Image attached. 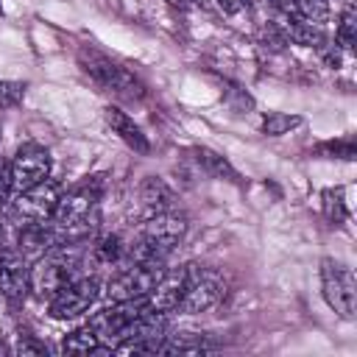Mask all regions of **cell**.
I'll return each mask as SVG.
<instances>
[{"mask_svg":"<svg viewBox=\"0 0 357 357\" xmlns=\"http://www.w3.org/2000/svg\"><path fill=\"white\" fill-rule=\"evenodd\" d=\"M223 290H226V284H223L220 273H215L209 268H192L190 265V271H187V290H184V296H181L176 310L184 312V315L206 312V310H212L223 298Z\"/></svg>","mask_w":357,"mask_h":357,"instance_id":"6","label":"cell"},{"mask_svg":"<svg viewBox=\"0 0 357 357\" xmlns=\"http://www.w3.org/2000/svg\"><path fill=\"white\" fill-rule=\"evenodd\" d=\"M61 349H64L67 354H92V351H103L106 343H103V340L98 337V332L86 324V326L70 332V335L61 340Z\"/></svg>","mask_w":357,"mask_h":357,"instance_id":"18","label":"cell"},{"mask_svg":"<svg viewBox=\"0 0 357 357\" xmlns=\"http://www.w3.org/2000/svg\"><path fill=\"white\" fill-rule=\"evenodd\" d=\"M0 134H3V131H0Z\"/></svg>","mask_w":357,"mask_h":357,"instance_id":"32","label":"cell"},{"mask_svg":"<svg viewBox=\"0 0 357 357\" xmlns=\"http://www.w3.org/2000/svg\"><path fill=\"white\" fill-rule=\"evenodd\" d=\"M78 265H81V243L78 240L56 243L31 268V284H28V290H33L36 298H53L64 284H70L73 279H78L75 276Z\"/></svg>","mask_w":357,"mask_h":357,"instance_id":"2","label":"cell"},{"mask_svg":"<svg viewBox=\"0 0 357 357\" xmlns=\"http://www.w3.org/2000/svg\"><path fill=\"white\" fill-rule=\"evenodd\" d=\"M103 117H106L109 128H112L131 151H137V153H148V151H151V142H148V137L142 134V128H139L120 106H106V109H103Z\"/></svg>","mask_w":357,"mask_h":357,"instance_id":"14","label":"cell"},{"mask_svg":"<svg viewBox=\"0 0 357 357\" xmlns=\"http://www.w3.org/2000/svg\"><path fill=\"white\" fill-rule=\"evenodd\" d=\"M321 287L326 304L340 315V318H354L357 310V282L354 273L346 262L340 259H321Z\"/></svg>","mask_w":357,"mask_h":357,"instance_id":"5","label":"cell"},{"mask_svg":"<svg viewBox=\"0 0 357 357\" xmlns=\"http://www.w3.org/2000/svg\"><path fill=\"white\" fill-rule=\"evenodd\" d=\"M148 310V298H128V301H114L112 307H106V310H100V312H95L92 318H89V326L98 332V337L103 340V343H109V349L120 340V335H123V329L139 315V312H145Z\"/></svg>","mask_w":357,"mask_h":357,"instance_id":"9","label":"cell"},{"mask_svg":"<svg viewBox=\"0 0 357 357\" xmlns=\"http://www.w3.org/2000/svg\"><path fill=\"white\" fill-rule=\"evenodd\" d=\"M324 209H326L329 220H335L337 226L343 223V218H346V204H343L340 190H337V192H335V190H326V192H324Z\"/></svg>","mask_w":357,"mask_h":357,"instance_id":"24","label":"cell"},{"mask_svg":"<svg viewBox=\"0 0 357 357\" xmlns=\"http://www.w3.org/2000/svg\"><path fill=\"white\" fill-rule=\"evenodd\" d=\"M187 271H190V265L165 271L159 276V282L153 284V290L145 296L148 298V310H156V312L176 310L178 301H181V296H184V290H187Z\"/></svg>","mask_w":357,"mask_h":357,"instance_id":"12","label":"cell"},{"mask_svg":"<svg viewBox=\"0 0 357 357\" xmlns=\"http://www.w3.org/2000/svg\"><path fill=\"white\" fill-rule=\"evenodd\" d=\"M106 190V176H89L84 184L73 187L67 195H61L56 212H53V231L59 237V243H67V240H81L86 234V226H89V215L95 212L100 195Z\"/></svg>","mask_w":357,"mask_h":357,"instance_id":"1","label":"cell"},{"mask_svg":"<svg viewBox=\"0 0 357 357\" xmlns=\"http://www.w3.org/2000/svg\"><path fill=\"white\" fill-rule=\"evenodd\" d=\"M59 201H61V184L53 178H42L39 184L17 192L14 215L22 218V223H42L53 218Z\"/></svg>","mask_w":357,"mask_h":357,"instance_id":"7","label":"cell"},{"mask_svg":"<svg viewBox=\"0 0 357 357\" xmlns=\"http://www.w3.org/2000/svg\"><path fill=\"white\" fill-rule=\"evenodd\" d=\"M47 346L45 343H36V340H20L17 346V354H45Z\"/></svg>","mask_w":357,"mask_h":357,"instance_id":"29","label":"cell"},{"mask_svg":"<svg viewBox=\"0 0 357 357\" xmlns=\"http://www.w3.org/2000/svg\"><path fill=\"white\" fill-rule=\"evenodd\" d=\"M226 103L234 109V112H245V109H251L254 106V100L245 95V89L243 86H237V84H231L229 89H226Z\"/></svg>","mask_w":357,"mask_h":357,"instance_id":"25","label":"cell"},{"mask_svg":"<svg viewBox=\"0 0 357 357\" xmlns=\"http://www.w3.org/2000/svg\"><path fill=\"white\" fill-rule=\"evenodd\" d=\"M324 151H329V153H340V159H354V139L329 142V145H324Z\"/></svg>","mask_w":357,"mask_h":357,"instance_id":"26","label":"cell"},{"mask_svg":"<svg viewBox=\"0 0 357 357\" xmlns=\"http://www.w3.org/2000/svg\"><path fill=\"white\" fill-rule=\"evenodd\" d=\"M296 126H301V117H296V114H284V112H273V114L265 117L262 131H265L268 137H279V134H287V131L296 128Z\"/></svg>","mask_w":357,"mask_h":357,"instance_id":"21","label":"cell"},{"mask_svg":"<svg viewBox=\"0 0 357 357\" xmlns=\"http://www.w3.org/2000/svg\"><path fill=\"white\" fill-rule=\"evenodd\" d=\"M8 192H11V167L0 159V206L8 201Z\"/></svg>","mask_w":357,"mask_h":357,"instance_id":"27","label":"cell"},{"mask_svg":"<svg viewBox=\"0 0 357 357\" xmlns=\"http://www.w3.org/2000/svg\"><path fill=\"white\" fill-rule=\"evenodd\" d=\"M22 98H25V84L0 78V112L3 109H14Z\"/></svg>","mask_w":357,"mask_h":357,"instance_id":"22","label":"cell"},{"mask_svg":"<svg viewBox=\"0 0 357 357\" xmlns=\"http://www.w3.org/2000/svg\"><path fill=\"white\" fill-rule=\"evenodd\" d=\"M167 3H170V6H184L187 0H167Z\"/></svg>","mask_w":357,"mask_h":357,"instance_id":"30","label":"cell"},{"mask_svg":"<svg viewBox=\"0 0 357 357\" xmlns=\"http://www.w3.org/2000/svg\"><path fill=\"white\" fill-rule=\"evenodd\" d=\"M259 45H262V47H268V50H273V53H276V50H282V47L287 45V39H284L282 28H279L273 20H271L268 25H262V28H259Z\"/></svg>","mask_w":357,"mask_h":357,"instance_id":"23","label":"cell"},{"mask_svg":"<svg viewBox=\"0 0 357 357\" xmlns=\"http://www.w3.org/2000/svg\"><path fill=\"white\" fill-rule=\"evenodd\" d=\"M335 36H337V45L343 50H351L357 45V11H354L351 3L343 6L340 17H337V33Z\"/></svg>","mask_w":357,"mask_h":357,"instance_id":"19","label":"cell"},{"mask_svg":"<svg viewBox=\"0 0 357 357\" xmlns=\"http://www.w3.org/2000/svg\"><path fill=\"white\" fill-rule=\"evenodd\" d=\"M8 167H11V190L22 192V190L39 184L42 178H47V173H50V153H47V148H42L36 142H28V145H22L14 153Z\"/></svg>","mask_w":357,"mask_h":357,"instance_id":"10","label":"cell"},{"mask_svg":"<svg viewBox=\"0 0 357 357\" xmlns=\"http://www.w3.org/2000/svg\"><path fill=\"white\" fill-rule=\"evenodd\" d=\"M162 273H165V259H128V265L109 279L106 293L112 301L145 298Z\"/></svg>","mask_w":357,"mask_h":357,"instance_id":"4","label":"cell"},{"mask_svg":"<svg viewBox=\"0 0 357 357\" xmlns=\"http://www.w3.org/2000/svg\"><path fill=\"white\" fill-rule=\"evenodd\" d=\"M31 284V268L28 259L8 245H0V293L8 301H20L28 293Z\"/></svg>","mask_w":357,"mask_h":357,"instance_id":"11","label":"cell"},{"mask_svg":"<svg viewBox=\"0 0 357 357\" xmlns=\"http://www.w3.org/2000/svg\"><path fill=\"white\" fill-rule=\"evenodd\" d=\"M92 259L98 262V265H117L126 254H128V245L123 243V237L120 234H103V237H98L95 243H92Z\"/></svg>","mask_w":357,"mask_h":357,"instance_id":"17","label":"cell"},{"mask_svg":"<svg viewBox=\"0 0 357 357\" xmlns=\"http://www.w3.org/2000/svg\"><path fill=\"white\" fill-rule=\"evenodd\" d=\"M215 6H218L223 14H231V17H234V14H240V11L248 6V0H215Z\"/></svg>","mask_w":357,"mask_h":357,"instance_id":"28","label":"cell"},{"mask_svg":"<svg viewBox=\"0 0 357 357\" xmlns=\"http://www.w3.org/2000/svg\"><path fill=\"white\" fill-rule=\"evenodd\" d=\"M59 243V237H56V231H53V226L47 223V220H42V223H22V229L17 231V251L31 262H36L42 254H47L53 245Z\"/></svg>","mask_w":357,"mask_h":357,"instance_id":"13","label":"cell"},{"mask_svg":"<svg viewBox=\"0 0 357 357\" xmlns=\"http://www.w3.org/2000/svg\"><path fill=\"white\" fill-rule=\"evenodd\" d=\"M192 153H195L198 167H201L206 176H212V178H229V181L237 178V173H234V167L229 165V159L220 156L218 151H212V148H206V145H198V148H192Z\"/></svg>","mask_w":357,"mask_h":357,"instance_id":"16","label":"cell"},{"mask_svg":"<svg viewBox=\"0 0 357 357\" xmlns=\"http://www.w3.org/2000/svg\"><path fill=\"white\" fill-rule=\"evenodd\" d=\"M78 64L100 92H109V95L123 98V100H139L148 92L145 84L128 67L117 64L114 59H109L106 53H100L95 47H81L78 50Z\"/></svg>","mask_w":357,"mask_h":357,"instance_id":"3","label":"cell"},{"mask_svg":"<svg viewBox=\"0 0 357 357\" xmlns=\"http://www.w3.org/2000/svg\"><path fill=\"white\" fill-rule=\"evenodd\" d=\"M98 296H100L98 279H89V276L73 279L70 284H64V287L50 298L47 312H50V318H56V321H67V318H75V315L86 312V310L98 301Z\"/></svg>","mask_w":357,"mask_h":357,"instance_id":"8","label":"cell"},{"mask_svg":"<svg viewBox=\"0 0 357 357\" xmlns=\"http://www.w3.org/2000/svg\"><path fill=\"white\" fill-rule=\"evenodd\" d=\"M0 245H3V226H0Z\"/></svg>","mask_w":357,"mask_h":357,"instance_id":"31","label":"cell"},{"mask_svg":"<svg viewBox=\"0 0 357 357\" xmlns=\"http://www.w3.org/2000/svg\"><path fill=\"white\" fill-rule=\"evenodd\" d=\"M139 206H142L145 218L173 209V190L165 184V178L148 176V178L139 184Z\"/></svg>","mask_w":357,"mask_h":357,"instance_id":"15","label":"cell"},{"mask_svg":"<svg viewBox=\"0 0 357 357\" xmlns=\"http://www.w3.org/2000/svg\"><path fill=\"white\" fill-rule=\"evenodd\" d=\"M290 8L315 25L329 20V0H290Z\"/></svg>","mask_w":357,"mask_h":357,"instance_id":"20","label":"cell"}]
</instances>
